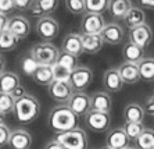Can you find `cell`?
Listing matches in <instances>:
<instances>
[{
    "label": "cell",
    "instance_id": "obj_1",
    "mask_svg": "<svg viewBox=\"0 0 154 149\" xmlns=\"http://www.w3.org/2000/svg\"><path fill=\"white\" fill-rule=\"evenodd\" d=\"M76 121L78 116L67 105H58L53 107L47 116V125L50 130L56 131V134L76 128Z\"/></svg>",
    "mask_w": 154,
    "mask_h": 149
},
{
    "label": "cell",
    "instance_id": "obj_2",
    "mask_svg": "<svg viewBox=\"0 0 154 149\" xmlns=\"http://www.w3.org/2000/svg\"><path fill=\"white\" fill-rule=\"evenodd\" d=\"M14 114L20 123H32L40 114V105L39 100L31 94H26L25 96L15 100Z\"/></svg>",
    "mask_w": 154,
    "mask_h": 149
},
{
    "label": "cell",
    "instance_id": "obj_3",
    "mask_svg": "<svg viewBox=\"0 0 154 149\" xmlns=\"http://www.w3.org/2000/svg\"><path fill=\"white\" fill-rule=\"evenodd\" d=\"M54 139L60 142L64 149H86L88 148V135L82 128H74L67 132H58Z\"/></svg>",
    "mask_w": 154,
    "mask_h": 149
},
{
    "label": "cell",
    "instance_id": "obj_4",
    "mask_svg": "<svg viewBox=\"0 0 154 149\" xmlns=\"http://www.w3.org/2000/svg\"><path fill=\"white\" fill-rule=\"evenodd\" d=\"M29 52H31V55L35 57V60L40 65H54L57 63L58 55H60L58 47L54 46L51 42L36 43V45H33L32 49Z\"/></svg>",
    "mask_w": 154,
    "mask_h": 149
},
{
    "label": "cell",
    "instance_id": "obj_5",
    "mask_svg": "<svg viewBox=\"0 0 154 149\" xmlns=\"http://www.w3.org/2000/svg\"><path fill=\"white\" fill-rule=\"evenodd\" d=\"M35 32L40 39H43V42H50V40L56 39L58 36V33H60V24L51 15L42 17V18H39L36 21Z\"/></svg>",
    "mask_w": 154,
    "mask_h": 149
},
{
    "label": "cell",
    "instance_id": "obj_6",
    "mask_svg": "<svg viewBox=\"0 0 154 149\" xmlns=\"http://www.w3.org/2000/svg\"><path fill=\"white\" fill-rule=\"evenodd\" d=\"M83 121H85V125L88 130L93 131V132H104L110 127L111 117H110V113H101V112H96V110H90L83 117Z\"/></svg>",
    "mask_w": 154,
    "mask_h": 149
},
{
    "label": "cell",
    "instance_id": "obj_7",
    "mask_svg": "<svg viewBox=\"0 0 154 149\" xmlns=\"http://www.w3.org/2000/svg\"><path fill=\"white\" fill-rule=\"evenodd\" d=\"M47 92L53 100L60 105H67L75 91L72 89L69 81H53L47 87Z\"/></svg>",
    "mask_w": 154,
    "mask_h": 149
},
{
    "label": "cell",
    "instance_id": "obj_8",
    "mask_svg": "<svg viewBox=\"0 0 154 149\" xmlns=\"http://www.w3.org/2000/svg\"><path fill=\"white\" fill-rule=\"evenodd\" d=\"M106 20L103 14H96V13H85L81 20V32L82 35H94V33H101L103 28L106 27Z\"/></svg>",
    "mask_w": 154,
    "mask_h": 149
},
{
    "label": "cell",
    "instance_id": "obj_9",
    "mask_svg": "<svg viewBox=\"0 0 154 149\" xmlns=\"http://www.w3.org/2000/svg\"><path fill=\"white\" fill-rule=\"evenodd\" d=\"M93 81V71L86 65H79L71 74L69 84L75 92H83Z\"/></svg>",
    "mask_w": 154,
    "mask_h": 149
},
{
    "label": "cell",
    "instance_id": "obj_10",
    "mask_svg": "<svg viewBox=\"0 0 154 149\" xmlns=\"http://www.w3.org/2000/svg\"><path fill=\"white\" fill-rule=\"evenodd\" d=\"M153 28L146 22L129 29V40L132 43L140 46L142 49H146V47L150 46L151 42H153Z\"/></svg>",
    "mask_w": 154,
    "mask_h": 149
},
{
    "label": "cell",
    "instance_id": "obj_11",
    "mask_svg": "<svg viewBox=\"0 0 154 149\" xmlns=\"http://www.w3.org/2000/svg\"><path fill=\"white\" fill-rule=\"evenodd\" d=\"M69 109L75 113L78 117H85L86 113L92 110V100H90V95L86 92H74L71 99L67 103Z\"/></svg>",
    "mask_w": 154,
    "mask_h": 149
},
{
    "label": "cell",
    "instance_id": "obj_12",
    "mask_svg": "<svg viewBox=\"0 0 154 149\" xmlns=\"http://www.w3.org/2000/svg\"><path fill=\"white\" fill-rule=\"evenodd\" d=\"M124 33H125L124 28L119 25L118 22H108V24H106V27L103 28L100 35L106 45L115 46V45H119L122 42Z\"/></svg>",
    "mask_w": 154,
    "mask_h": 149
},
{
    "label": "cell",
    "instance_id": "obj_13",
    "mask_svg": "<svg viewBox=\"0 0 154 149\" xmlns=\"http://www.w3.org/2000/svg\"><path fill=\"white\" fill-rule=\"evenodd\" d=\"M8 31L14 33L20 39H25L31 33V22L24 15H11L8 20Z\"/></svg>",
    "mask_w": 154,
    "mask_h": 149
},
{
    "label": "cell",
    "instance_id": "obj_14",
    "mask_svg": "<svg viewBox=\"0 0 154 149\" xmlns=\"http://www.w3.org/2000/svg\"><path fill=\"white\" fill-rule=\"evenodd\" d=\"M106 142H107L108 148H111V149H126V148H129V142L131 141H129L128 135L124 131V128L117 127L107 132Z\"/></svg>",
    "mask_w": 154,
    "mask_h": 149
},
{
    "label": "cell",
    "instance_id": "obj_15",
    "mask_svg": "<svg viewBox=\"0 0 154 149\" xmlns=\"http://www.w3.org/2000/svg\"><path fill=\"white\" fill-rule=\"evenodd\" d=\"M61 50L79 57L83 53L82 33H76V32L67 33L64 36V39H63V43H61Z\"/></svg>",
    "mask_w": 154,
    "mask_h": 149
},
{
    "label": "cell",
    "instance_id": "obj_16",
    "mask_svg": "<svg viewBox=\"0 0 154 149\" xmlns=\"http://www.w3.org/2000/svg\"><path fill=\"white\" fill-rule=\"evenodd\" d=\"M32 145V135L24 128H17L11 131L8 146L10 149H29Z\"/></svg>",
    "mask_w": 154,
    "mask_h": 149
},
{
    "label": "cell",
    "instance_id": "obj_17",
    "mask_svg": "<svg viewBox=\"0 0 154 149\" xmlns=\"http://www.w3.org/2000/svg\"><path fill=\"white\" fill-rule=\"evenodd\" d=\"M103 87L104 89L110 92H119L124 87V80L118 68H108L103 75Z\"/></svg>",
    "mask_w": 154,
    "mask_h": 149
},
{
    "label": "cell",
    "instance_id": "obj_18",
    "mask_svg": "<svg viewBox=\"0 0 154 149\" xmlns=\"http://www.w3.org/2000/svg\"><path fill=\"white\" fill-rule=\"evenodd\" d=\"M58 0H33V4L31 7V14L35 17H47L51 15L54 11L57 10Z\"/></svg>",
    "mask_w": 154,
    "mask_h": 149
},
{
    "label": "cell",
    "instance_id": "obj_19",
    "mask_svg": "<svg viewBox=\"0 0 154 149\" xmlns=\"http://www.w3.org/2000/svg\"><path fill=\"white\" fill-rule=\"evenodd\" d=\"M92 100V110L96 112H101V113H110L112 107V99L110 96L107 91H99L94 92L90 96Z\"/></svg>",
    "mask_w": 154,
    "mask_h": 149
},
{
    "label": "cell",
    "instance_id": "obj_20",
    "mask_svg": "<svg viewBox=\"0 0 154 149\" xmlns=\"http://www.w3.org/2000/svg\"><path fill=\"white\" fill-rule=\"evenodd\" d=\"M132 7L133 4L131 0H110L108 14L115 20H124Z\"/></svg>",
    "mask_w": 154,
    "mask_h": 149
},
{
    "label": "cell",
    "instance_id": "obj_21",
    "mask_svg": "<svg viewBox=\"0 0 154 149\" xmlns=\"http://www.w3.org/2000/svg\"><path fill=\"white\" fill-rule=\"evenodd\" d=\"M119 74H121L124 84H129L133 85L140 81V74H139V67L135 63H128L124 62L121 65L118 67Z\"/></svg>",
    "mask_w": 154,
    "mask_h": 149
},
{
    "label": "cell",
    "instance_id": "obj_22",
    "mask_svg": "<svg viewBox=\"0 0 154 149\" xmlns=\"http://www.w3.org/2000/svg\"><path fill=\"white\" fill-rule=\"evenodd\" d=\"M122 57H124L125 62L137 64L140 60L144 59V49H142L140 46H137V45L132 43L131 40H128L124 45V47H122Z\"/></svg>",
    "mask_w": 154,
    "mask_h": 149
},
{
    "label": "cell",
    "instance_id": "obj_23",
    "mask_svg": "<svg viewBox=\"0 0 154 149\" xmlns=\"http://www.w3.org/2000/svg\"><path fill=\"white\" fill-rule=\"evenodd\" d=\"M82 43H83V53L88 55H96L103 49L104 40L100 33L94 35H82Z\"/></svg>",
    "mask_w": 154,
    "mask_h": 149
},
{
    "label": "cell",
    "instance_id": "obj_24",
    "mask_svg": "<svg viewBox=\"0 0 154 149\" xmlns=\"http://www.w3.org/2000/svg\"><path fill=\"white\" fill-rule=\"evenodd\" d=\"M144 107L139 103H129L124 109L125 123H142L144 119Z\"/></svg>",
    "mask_w": 154,
    "mask_h": 149
},
{
    "label": "cell",
    "instance_id": "obj_25",
    "mask_svg": "<svg viewBox=\"0 0 154 149\" xmlns=\"http://www.w3.org/2000/svg\"><path fill=\"white\" fill-rule=\"evenodd\" d=\"M18 67L21 70V73L26 77H33V74L38 71V68L40 67V64L35 60L32 55H31V52L25 53V55H22L18 60Z\"/></svg>",
    "mask_w": 154,
    "mask_h": 149
},
{
    "label": "cell",
    "instance_id": "obj_26",
    "mask_svg": "<svg viewBox=\"0 0 154 149\" xmlns=\"http://www.w3.org/2000/svg\"><path fill=\"white\" fill-rule=\"evenodd\" d=\"M20 84V77L14 71H4L0 75V92L11 94Z\"/></svg>",
    "mask_w": 154,
    "mask_h": 149
},
{
    "label": "cell",
    "instance_id": "obj_27",
    "mask_svg": "<svg viewBox=\"0 0 154 149\" xmlns=\"http://www.w3.org/2000/svg\"><path fill=\"white\" fill-rule=\"evenodd\" d=\"M124 22H125V25L128 27L129 29L144 24V22H146V14H144L143 8L133 6V7L129 10L128 14H126V17L124 18Z\"/></svg>",
    "mask_w": 154,
    "mask_h": 149
},
{
    "label": "cell",
    "instance_id": "obj_28",
    "mask_svg": "<svg viewBox=\"0 0 154 149\" xmlns=\"http://www.w3.org/2000/svg\"><path fill=\"white\" fill-rule=\"evenodd\" d=\"M140 80L144 82H154V57H144L137 63Z\"/></svg>",
    "mask_w": 154,
    "mask_h": 149
},
{
    "label": "cell",
    "instance_id": "obj_29",
    "mask_svg": "<svg viewBox=\"0 0 154 149\" xmlns=\"http://www.w3.org/2000/svg\"><path fill=\"white\" fill-rule=\"evenodd\" d=\"M21 39L18 36H15L14 33L6 29L3 32H0V50L2 52H13L17 49V46L20 45Z\"/></svg>",
    "mask_w": 154,
    "mask_h": 149
},
{
    "label": "cell",
    "instance_id": "obj_30",
    "mask_svg": "<svg viewBox=\"0 0 154 149\" xmlns=\"http://www.w3.org/2000/svg\"><path fill=\"white\" fill-rule=\"evenodd\" d=\"M32 80L35 81L38 85H43V87H49L54 81L53 78V68L51 65H40L38 71L33 74Z\"/></svg>",
    "mask_w": 154,
    "mask_h": 149
},
{
    "label": "cell",
    "instance_id": "obj_31",
    "mask_svg": "<svg viewBox=\"0 0 154 149\" xmlns=\"http://www.w3.org/2000/svg\"><path fill=\"white\" fill-rule=\"evenodd\" d=\"M135 142L137 149H154V130L144 128V131Z\"/></svg>",
    "mask_w": 154,
    "mask_h": 149
},
{
    "label": "cell",
    "instance_id": "obj_32",
    "mask_svg": "<svg viewBox=\"0 0 154 149\" xmlns=\"http://www.w3.org/2000/svg\"><path fill=\"white\" fill-rule=\"evenodd\" d=\"M57 64L63 65V67H65L67 70H69V71H74L75 68H78V57L74 55H71V53H67V52L64 50H60V55H58V59H57Z\"/></svg>",
    "mask_w": 154,
    "mask_h": 149
},
{
    "label": "cell",
    "instance_id": "obj_33",
    "mask_svg": "<svg viewBox=\"0 0 154 149\" xmlns=\"http://www.w3.org/2000/svg\"><path fill=\"white\" fill-rule=\"evenodd\" d=\"M86 13H96V14H103L108 11V4L110 0H85Z\"/></svg>",
    "mask_w": 154,
    "mask_h": 149
},
{
    "label": "cell",
    "instance_id": "obj_34",
    "mask_svg": "<svg viewBox=\"0 0 154 149\" xmlns=\"http://www.w3.org/2000/svg\"><path fill=\"white\" fill-rule=\"evenodd\" d=\"M14 107H15L14 96L11 94L0 92V112L6 116V114H10V113L14 112Z\"/></svg>",
    "mask_w": 154,
    "mask_h": 149
},
{
    "label": "cell",
    "instance_id": "obj_35",
    "mask_svg": "<svg viewBox=\"0 0 154 149\" xmlns=\"http://www.w3.org/2000/svg\"><path fill=\"white\" fill-rule=\"evenodd\" d=\"M122 128L128 135L129 141H136L140 137V134L144 131V127L142 123H125Z\"/></svg>",
    "mask_w": 154,
    "mask_h": 149
},
{
    "label": "cell",
    "instance_id": "obj_36",
    "mask_svg": "<svg viewBox=\"0 0 154 149\" xmlns=\"http://www.w3.org/2000/svg\"><path fill=\"white\" fill-rule=\"evenodd\" d=\"M65 8L72 15H81L86 13L85 0H64Z\"/></svg>",
    "mask_w": 154,
    "mask_h": 149
},
{
    "label": "cell",
    "instance_id": "obj_37",
    "mask_svg": "<svg viewBox=\"0 0 154 149\" xmlns=\"http://www.w3.org/2000/svg\"><path fill=\"white\" fill-rule=\"evenodd\" d=\"M51 68H53V78H54V81H69L71 74H72L69 70H67L65 67L57 64V63H56L54 65H51Z\"/></svg>",
    "mask_w": 154,
    "mask_h": 149
},
{
    "label": "cell",
    "instance_id": "obj_38",
    "mask_svg": "<svg viewBox=\"0 0 154 149\" xmlns=\"http://www.w3.org/2000/svg\"><path fill=\"white\" fill-rule=\"evenodd\" d=\"M11 135V130L6 125V124H0V148L8 145V139Z\"/></svg>",
    "mask_w": 154,
    "mask_h": 149
},
{
    "label": "cell",
    "instance_id": "obj_39",
    "mask_svg": "<svg viewBox=\"0 0 154 149\" xmlns=\"http://www.w3.org/2000/svg\"><path fill=\"white\" fill-rule=\"evenodd\" d=\"M13 10H15L14 0H0V13L10 14Z\"/></svg>",
    "mask_w": 154,
    "mask_h": 149
},
{
    "label": "cell",
    "instance_id": "obj_40",
    "mask_svg": "<svg viewBox=\"0 0 154 149\" xmlns=\"http://www.w3.org/2000/svg\"><path fill=\"white\" fill-rule=\"evenodd\" d=\"M14 4L17 10L26 11V10H31V7H32V4H33V0H14Z\"/></svg>",
    "mask_w": 154,
    "mask_h": 149
},
{
    "label": "cell",
    "instance_id": "obj_41",
    "mask_svg": "<svg viewBox=\"0 0 154 149\" xmlns=\"http://www.w3.org/2000/svg\"><path fill=\"white\" fill-rule=\"evenodd\" d=\"M143 107H144V112H146V114L154 117V95H153V96H150V98L146 99V102H144Z\"/></svg>",
    "mask_w": 154,
    "mask_h": 149
},
{
    "label": "cell",
    "instance_id": "obj_42",
    "mask_svg": "<svg viewBox=\"0 0 154 149\" xmlns=\"http://www.w3.org/2000/svg\"><path fill=\"white\" fill-rule=\"evenodd\" d=\"M28 94V92H26V89H25V87H24V85H18L17 88H15L14 91L11 92V95H13V96H14V99L15 100H17V99H20V98H22V96H25V95Z\"/></svg>",
    "mask_w": 154,
    "mask_h": 149
},
{
    "label": "cell",
    "instance_id": "obj_43",
    "mask_svg": "<svg viewBox=\"0 0 154 149\" xmlns=\"http://www.w3.org/2000/svg\"><path fill=\"white\" fill-rule=\"evenodd\" d=\"M8 20H10V17L7 14L0 13V32H3L8 28Z\"/></svg>",
    "mask_w": 154,
    "mask_h": 149
},
{
    "label": "cell",
    "instance_id": "obj_44",
    "mask_svg": "<svg viewBox=\"0 0 154 149\" xmlns=\"http://www.w3.org/2000/svg\"><path fill=\"white\" fill-rule=\"evenodd\" d=\"M43 149H64V146L61 145L60 142L56 141V139H51V141H49L46 145H45Z\"/></svg>",
    "mask_w": 154,
    "mask_h": 149
},
{
    "label": "cell",
    "instance_id": "obj_45",
    "mask_svg": "<svg viewBox=\"0 0 154 149\" xmlns=\"http://www.w3.org/2000/svg\"><path fill=\"white\" fill-rule=\"evenodd\" d=\"M137 3L142 8H149V10H154V0H137Z\"/></svg>",
    "mask_w": 154,
    "mask_h": 149
},
{
    "label": "cell",
    "instance_id": "obj_46",
    "mask_svg": "<svg viewBox=\"0 0 154 149\" xmlns=\"http://www.w3.org/2000/svg\"><path fill=\"white\" fill-rule=\"evenodd\" d=\"M6 71V59L0 55V75Z\"/></svg>",
    "mask_w": 154,
    "mask_h": 149
},
{
    "label": "cell",
    "instance_id": "obj_47",
    "mask_svg": "<svg viewBox=\"0 0 154 149\" xmlns=\"http://www.w3.org/2000/svg\"><path fill=\"white\" fill-rule=\"evenodd\" d=\"M3 121H4V114L0 112V124H3Z\"/></svg>",
    "mask_w": 154,
    "mask_h": 149
},
{
    "label": "cell",
    "instance_id": "obj_48",
    "mask_svg": "<svg viewBox=\"0 0 154 149\" xmlns=\"http://www.w3.org/2000/svg\"><path fill=\"white\" fill-rule=\"evenodd\" d=\"M100 149H111V148H108V146L106 145V146H103V148H100Z\"/></svg>",
    "mask_w": 154,
    "mask_h": 149
},
{
    "label": "cell",
    "instance_id": "obj_49",
    "mask_svg": "<svg viewBox=\"0 0 154 149\" xmlns=\"http://www.w3.org/2000/svg\"><path fill=\"white\" fill-rule=\"evenodd\" d=\"M126 149H137V148H132V146H129V148H126Z\"/></svg>",
    "mask_w": 154,
    "mask_h": 149
}]
</instances>
